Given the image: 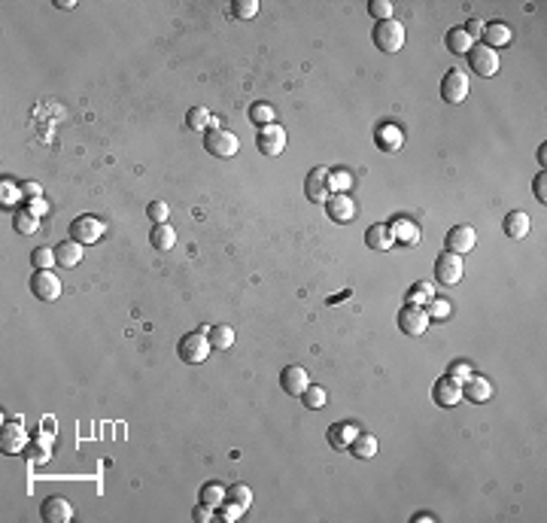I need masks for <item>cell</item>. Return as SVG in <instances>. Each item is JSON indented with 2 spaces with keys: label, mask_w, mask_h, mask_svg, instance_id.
Wrapping results in <instances>:
<instances>
[{
  "label": "cell",
  "mask_w": 547,
  "mask_h": 523,
  "mask_svg": "<svg viewBox=\"0 0 547 523\" xmlns=\"http://www.w3.org/2000/svg\"><path fill=\"white\" fill-rule=\"evenodd\" d=\"M22 192H24V198H28V201H31V198H43V189H40V182H22Z\"/></svg>",
  "instance_id": "cell-51"
},
{
  "label": "cell",
  "mask_w": 547,
  "mask_h": 523,
  "mask_svg": "<svg viewBox=\"0 0 547 523\" xmlns=\"http://www.w3.org/2000/svg\"><path fill=\"white\" fill-rule=\"evenodd\" d=\"M55 6H58V10H70V6H73V0H58Z\"/></svg>",
  "instance_id": "cell-53"
},
{
  "label": "cell",
  "mask_w": 547,
  "mask_h": 523,
  "mask_svg": "<svg viewBox=\"0 0 547 523\" xmlns=\"http://www.w3.org/2000/svg\"><path fill=\"white\" fill-rule=\"evenodd\" d=\"M362 432V429L356 426V423H347V420H341V423H332L328 426V432H325V438H328V444L334 447V451H350V444L356 442V435Z\"/></svg>",
  "instance_id": "cell-16"
},
{
  "label": "cell",
  "mask_w": 547,
  "mask_h": 523,
  "mask_svg": "<svg viewBox=\"0 0 547 523\" xmlns=\"http://www.w3.org/2000/svg\"><path fill=\"white\" fill-rule=\"evenodd\" d=\"M207 338H210V347H216V350H229V347H234V329L231 326H210Z\"/></svg>",
  "instance_id": "cell-32"
},
{
  "label": "cell",
  "mask_w": 547,
  "mask_h": 523,
  "mask_svg": "<svg viewBox=\"0 0 547 523\" xmlns=\"http://www.w3.org/2000/svg\"><path fill=\"white\" fill-rule=\"evenodd\" d=\"M350 453L356 456V460H374L377 456V438L371 432H359L356 442L350 444Z\"/></svg>",
  "instance_id": "cell-28"
},
{
  "label": "cell",
  "mask_w": 547,
  "mask_h": 523,
  "mask_svg": "<svg viewBox=\"0 0 547 523\" xmlns=\"http://www.w3.org/2000/svg\"><path fill=\"white\" fill-rule=\"evenodd\" d=\"M55 259L61 268H77V265L82 262V244H77L73 237L61 240V244L55 247Z\"/></svg>",
  "instance_id": "cell-24"
},
{
  "label": "cell",
  "mask_w": 547,
  "mask_h": 523,
  "mask_svg": "<svg viewBox=\"0 0 547 523\" xmlns=\"http://www.w3.org/2000/svg\"><path fill=\"white\" fill-rule=\"evenodd\" d=\"M146 217L153 226H162V222H167V217H171V207H167L164 201H153L146 207Z\"/></svg>",
  "instance_id": "cell-44"
},
{
  "label": "cell",
  "mask_w": 547,
  "mask_h": 523,
  "mask_svg": "<svg viewBox=\"0 0 547 523\" xmlns=\"http://www.w3.org/2000/svg\"><path fill=\"white\" fill-rule=\"evenodd\" d=\"M468 91H471L468 77H465V70H459V68H453L447 77L441 79V97L447 104H462L468 97Z\"/></svg>",
  "instance_id": "cell-9"
},
{
  "label": "cell",
  "mask_w": 547,
  "mask_h": 523,
  "mask_svg": "<svg viewBox=\"0 0 547 523\" xmlns=\"http://www.w3.org/2000/svg\"><path fill=\"white\" fill-rule=\"evenodd\" d=\"M249 119L256 122V125H274L277 122V113H274V107L268 104V101H256V104H249Z\"/></svg>",
  "instance_id": "cell-33"
},
{
  "label": "cell",
  "mask_w": 547,
  "mask_h": 523,
  "mask_svg": "<svg viewBox=\"0 0 547 523\" xmlns=\"http://www.w3.org/2000/svg\"><path fill=\"white\" fill-rule=\"evenodd\" d=\"M24 447H28V432L22 429V417H13L10 426H3L0 451H3V453H22Z\"/></svg>",
  "instance_id": "cell-19"
},
{
  "label": "cell",
  "mask_w": 547,
  "mask_h": 523,
  "mask_svg": "<svg viewBox=\"0 0 547 523\" xmlns=\"http://www.w3.org/2000/svg\"><path fill=\"white\" fill-rule=\"evenodd\" d=\"M328 189H332V195H350L353 189V173L350 171H328Z\"/></svg>",
  "instance_id": "cell-31"
},
{
  "label": "cell",
  "mask_w": 547,
  "mask_h": 523,
  "mask_svg": "<svg viewBox=\"0 0 547 523\" xmlns=\"http://www.w3.org/2000/svg\"><path fill=\"white\" fill-rule=\"evenodd\" d=\"M225 502H234V505H240V508L247 511L252 505V490L243 487V484H234V487L225 490Z\"/></svg>",
  "instance_id": "cell-38"
},
{
  "label": "cell",
  "mask_w": 547,
  "mask_h": 523,
  "mask_svg": "<svg viewBox=\"0 0 547 523\" xmlns=\"http://www.w3.org/2000/svg\"><path fill=\"white\" fill-rule=\"evenodd\" d=\"M429 313H426V307H419V304H408L405 302V307L399 311V329L405 331V335H410V338H419L423 331L429 329Z\"/></svg>",
  "instance_id": "cell-7"
},
{
  "label": "cell",
  "mask_w": 547,
  "mask_h": 523,
  "mask_svg": "<svg viewBox=\"0 0 547 523\" xmlns=\"http://www.w3.org/2000/svg\"><path fill=\"white\" fill-rule=\"evenodd\" d=\"M301 402H305V408H310V411H319L323 405L328 402V393L323 387H316V384H310L305 393H301Z\"/></svg>",
  "instance_id": "cell-36"
},
{
  "label": "cell",
  "mask_w": 547,
  "mask_h": 523,
  "mask_svg": "<svg viewBox=\"0 0 547 523\" xmlns=\"http://www.w3.org/2000/svg\"><path fill=\"white\" fill-rule=\"evenodd\" d=\"M31 265H33L37 271H49L52 265H58L55 250H52V247H37V250L31 253Z\"/></svg>",
  "instance_id": "cell-37"
},
{
  "label": "cell",
  "mask_w": 547,
  "mask_h": 523,
  "mask_svg": "<svg viewBox=\"0 0 547 523\" xmlns=\"http://www.w3.org/2000/svg\"><path fill=\"white\" fill-rule=\"evenodd\" d=\"M210 116L213 113H210L207 107H192V110L186 113V128L201 134V131H207V125H210Z\"/></svg>",
  "instance_id": "cell-35"
},
{
  "label": "cell",
  "mask_w": 547,
  "mask_h": 523,
  "mask_svg": "<svg viewBox=\"0 0 547 523\" xmlns=\"http://www.w3.org/2000/svg\"><path fill=\"white\" fill-rule=\"evenodd\" d=\"M465 274V265H462V256L456 253H441L435 262V280L441 286H456Z\"/></svg>",
  "instance_id": "cell-6"
},
{
  "label": "cell",
  "mask_w": 547,
  "mask_h": 523,
  "mask_svg": "<svg viewBox=\"0 0 547 523\" xmlns=\"http://www.w3.org/2000/svg\"><path fill=\"white\" fill-rule=\"evenodd\" d=\"M405 146V131L399 125H380L377 128V149H383V153H399V149Z\"/></svg>",
  "instance_id": "cell-23"
},
{
  "label": "cell",
  "mask_w": 547,
  "mask_h": 523,
  "mask_svg": "<svg viewBox=\"0 0 547 523\" xmlns=\"http://www.w3.org/2000/svg\"><path fill=\"white\" fill-rule=\"evenodd\" d=\"M256 146H259V153H262V155H268V159H277V155L286 149V128L277 125V122H274V125L259 128Z\"/></svg>",
  "instance_id": "cell-8"
},
{
  "label": "cell",
  "mask_w": 547,
  "mask_h": 523,
  "mask_svg": "<svg viewBox=\"0 0 547 523\" xmlns=\"http://www.w3.org/2000/svg\"><path fill=\"white\" fill-rule=\"evenodd\" d=\"M426 313H429V320H447L453 313V304L444 302V298H432V302L426 304Z\"/></svg>",
  "instance_id": "cell-42"
},
{
  "label": "cell",
  "mask_w": 547,
  "mask_h": 523,
  "mask_svg": "<svg viewBox=\"0 0 547 523\" xmlns=\"http://www.w3.org/2000/svg\"><path fill=\"white\" fill-rule=\"evenodd\" d=\"M104 235H107V222H100L98 217H91V213H86V217H77V219L70 222V237L77 240V244H82V247L98 244Z\"/></svg>",
  "instance_id": "cell-4"
},
{
  "label": "cell",
  "mask_w": 547,
  "mask_h": 523,
  "mask_svg": "<svg viewBox=\"0 0 547 523\" xmlns=\"http://www.w3.org/2000/svg\"><path fill=\"white\" fill-rule=\"evenodd\" d=\"M198 502L201 505H207V508H222V502H225V487L222 484H216V481H210V484H204L201 487V493H198Z\"/></svg>",
  "instance_id": "cell-30"
},
{
  "label": "cell",
  "mask_w": 547,
  "mask_h": 523,
  "mask_svg": "<svg viewBox=\"0 0 547 523\" xmlns=\"http://www.w3.org/2000/svg\"><path fill=\"white\" fill-rule=\"evenodd\" d=\"M325 213L332 217L334 222H341V226H347V222L356 219V201H353L350 195H332L325 201Z\"/></svg>",
  "instance_id": "cell-20"
},
{
  "label": "cell",
  "mask_w": 547,
  "mask_h": 523,
  "mask_svg": "<svg viewBox=\"0 0 547 523\" xmlns=\"http://www.w3.org/2000/svg\"><path fill=\"white\" fill-rule=\"evenodd\" d=\"M31 292L40 298V302H55L61 295V280L55 277L52 271H33L31 274Z\"/></svg>",
  "instance_id": "cell-11"
},
{
  "label": "cell",
  "mask_w": 547,
  "mask_h": 523,
  "mask_svg": "<svg viewBox=\"0 0 547 523\" xmlns=\"http://www.w3.org/2000/svg\"><path fill=\"white\" fill-rule=\"evenodd\" d=\"M216 517V514H213V508H207V505H195V511H192V520H195V523H210V520H213Z\"/></svg>",
  "instance_id": "cell-49"
},
{
  "label": "cell",
  "mask_w": 547,
  "mask_h": 523,
  "mask_svg": "<svg viewBox=\"0 0 547 523\" xmlns=\"http://www.w3.org/2000/svg\"><path fill=\"white\" fill-rule=\"evenodd\" d=\"M365 244L371 247V250H377V253H390L395 247V240L390 235V228H386L383 222H377V226H371L365 231Z\"/></svg>",
  "instance_id": "cell-25"
},
{
  "label": "cell",
  "mask_w": 547,
  "mask_h": 523,
  "mask_svg": "<svg viewBox=\"0 0 547 523\" xmlns=\"http://www.w3.org/2000/svg\"><path fill=\"white\" fill-rule=\"evenodd\" d=\"M305 195H307V201H314V204H325L328 198H332V189H328V171L325 168H314L307 173Z\"/></svg>",
  "instance_id": "cell-13"
},
{
  "label": "cell",
  "mask_w": 547,
  "mask_h": 523,
  "mask_svg": "<svg viewBox=\"0 0 547 523\" xmlns=\"http://www.w3.org/2000/svg\"><path fill=\"white\" fill-rule=\"evenodd\" d=\"M243 514V508L240 505H234V502H222V511L216 514V520H222V523H234Z\"/></svg>",
  "instance_id": "cell-46"
},
{
  "label": "cell",
  "mask_w": 547,
  "mask_h": 523,
  "mask_svg": "<svg viewBox=\"0 0 547 523\" xmlns=\"http://www.w3.org/2000/svg\"><path fill=\"white\" fill-rule=\"evenodd\" d=\"M19 198H24V192H22V186L19 182H13V180H0V204H15L19 201Z\"/></svg>",
  "instance_id": "cell-40"
},
{
  "label": "cell",
  "mask_w": 547,
  "mask_h": 523,
  "mask_svg": "<svg viewBox=\"0 0 547 523\" xmlns=\"http://www.w3.org/2000/svg\"><path fill=\"white\" fill-rule=\"evenodd\" d=\"M481 43L490 46V49H504L511 46V28L502 22H486L484 34H481Z\"/></svg>",
  "instance_id": "cell-22"
},
{
  "label": "cell",
  "mask_w": 547,
  "mask_h": 523,
  "mask_svg": "<svg viewBox=\"0 0 547 523\" xmlns=\"http://www.w3.org/2000/svg\"><path fill=\"white\" fill-rule=\"evenodd\" d=\"M410 520H414V523H435L438 517H435V514H429V511H419V514H414Z\"/></svg>",
  "instance_id": "cell-52"
},
{
  "label": "cell",
  "mask_w": 547,
  "mask_h": 523,
  "mask_svg": "<svg viewBox=\"0 0 547 523\" xmlns=\"http://www.w3.org/2000/svg\"><path fill=\"white\" fill-rule=\"evenodd\" d=\"M210 326H201L195 331H186V335L180 338V344H176V356H180L186 365H201L210 356V338H207Z\"/></svg>",
  "instance_id": "cell-1"
},
{
  "label": "cell",
  "mask_w": 547,
  "mask_h": 523,
  "mask_svg": "<svg viewBox=\"0 0 547 523\" xmlns=\"http://www.w3.org/2000/svg\"><path fill=\"white\" fill-rule=\"evenodd\" d=\"M256 13H259V0H234V3H231V19L247 22Z\"/></svg>",
  "instance_id": "cell-41"
},
{
  "label": "cell",
  "mask_w": 547,
  "mask_h": 523,
  "mask_svg": "<svg viewBox=\"0 0 547 523\" xmlns=\"http://www.w3.org/2000/svg\"><path fill=\"white\" fill-rule=\"evenodd\" d=\"M368 13H371V19H377V22H390L395 10H392L390 0H371V3H368Z\"/></svg>",
  "instance_id": "cell-43"
},
{
  "label": "cell",
  "mask_w": 547,
  "mask_h": 523,
  "mask_svg": "<svg viewBox=\"0 0 547 523\" xmlns=\"http://www.w3.org/2000/svg\"><path fill=\"white\" fill-rule=\"evenodd\" d=\"M538 162H541V164L547 162V146H541V149H538Z\"/></svg>",
  "instance_id": "cell-54"
},
{
  "label": "cell",
  "mask_w": 547,
  "mask_h": 523,
  "mask_svg": "<svg viewBox=\"0 0 547 523\" xmlns=\"http://www.w3.org/2000/svg\"><path fill=\"white\" fill-rule=\"evenodd\" d=\"M40 517L46 523H70L73 520V505L64 499V496H49L40 505Z\"/></svg>",
  "instance_id": "cell-14"
},
{
  "label": "cell",
  "mask_w": 547,
  "mask_h": 523,
  "mask_svg": "<svg viewBox=\"0 0 547 523\" xmlns=\"http://www.w3.org/2000/svg\"><path fill=\"white\" fill-rule=\"evenodd\" d=\"M432 402L438 405V408H456V405L462 402V384H459V380H453V377L435 380Z\"/></svg>",
  "instance_id": "cell-12"
},
{
  "label": "cell",
  "mask_w": 547,
  "mask_h": 523,
  "mask_svg": "<svg viewBox=\"0 0 547 523\" xmlns=\"http://www.w3.org/2000/svg\"><path fill=\"white\" fill-rule=\"evenodd\" d=\"M468 68L475 70L477 77L490 79V77L499 73V55H495V49H490V46L475 43V46H471V52H468Z\"/></svg>",
  "instance_id": "cell-5"
},
{
  "label": "cell",
  "mask_w": 547,
  "mask_h": 523,
  "mask_svg": "<svg viewBox=\"0 0 547 523\" xmlns=\"http://www.w3.org/2000/svg\"><path fill=\"white\" fill-rule=\"evenodd\" d=\"M204 149L213 159H234L240 149V140L225 128H207L204 131Z\"/></svg>",
  "instance_id": "cell-3"
},
{
  "label": "cell",
  "mask_w": 547,
  "mask_h": 523,
  "mask_svg": "<svg viewBox=\"0 0 547 523\" xmlns=\"http://www.w3.org/2000/svg\"><path fill=\"white\" fill-rule=\"evenodd\" d=\"M435 298V286L432 283H426V280H419V283H414L410 286V292H408V304H419V307H426L429 302Z\"/></svg>",
  "instance_id": "cell-34"
},
{
  "label": "cell",
  "mask_w": 547,
  "mask_h": 523,
  "mask_svg": "<svg viewBox=\"0 0 547 523\" xmlns=\"http://www.w3.org/2000/svg\"><path fill=\"white\" fill-rule=\"evenodd\" d=\"M462 398H468L471 405H484L493 398V380H486L481 375H471L462 380Z\"/></svg>",
  "instance_id": "cell-18"
},
{
  "label": "cell",
  "mask_w": 547,
  "mask_h": 523,
  "mask_svg": "<svg viewBox=\"0 0 547 523\" xmlns=\"http://www.w3.org/2000/svg\"><path fill=\"white\" fill-rule=\"evenodd\" d=\"M502 228H504V237L523 240V237H529V228H532V222H529V217H526L523 210H511V213H504Z\"/></svg>",
  "instance_id": "cell-21"
},
{
  "label": "cell",
  "mask_w": 547,
  "mask_h": 523,
  "mask_svg": "<svg viewBox=\"0 0 547 523\" xmlns=\"http://www.w3.org/2000/svg\"><path fill=\"white\" fill-rule=\"evenodd\" d=\"M13 228L19 231V235L31 237V235H37V228H40V217H33L28 207H22V210L13 213Z\"/></svg>",
  "instance_id": "cell-29"
},
{
  "label": "cell",
  "mask_w": 547,
  "mask_h": 523,
  "mask_svg": "<svg viewBox=\"0 0 547 523\" xmlns=\"http://www.w3.org/2000/svg\"><path fill=\"white\" fill-rule=\"evenodd\" d=\"M371 40H374V46L380 49V52H386V55L401 52V46H405V24H401L399 19L377 22L374 31H371Z\"/></svg>",
  "instance_id": "cell-2"
},
{
  "label": "cell",
  "mask_w": 547,
  "mask_h": 523,
  "mask_svg": "<svg viewBox=\"0 0 547 523\" xmlns=\"http://www.w3.org/2000/svg\"><path fill=\"white\" fill-rule=\"evenodd\" d=\"M471 375H475V371H471V365H468L465 359H453V362H450V368H447V377L459 380V384H462L465 377H471Z\"/></svg>",
  "instance_id": "cell-45"
},
{
  "label": "cell",
  "mask_w": 547,
  "mask_h": 523,
  "mask_svg": "<svg viewBox=\"0 0 547 523\" xmlns=\"http://www.w3.org/2000/svg\"><path fill=\"white\" fill-rule=\"evenodd\" d=\"M477 244V231L471 226H453L447 231V253H456V256H465L475 250Z\"/></svg>",
  "instance_id": "cell-17"
},
{
  "label": "cell",
  "mask_w": 547,
  "mask_h": 523,
  "mask_svg": "<svg viewBox=\"0 0 547 523\" xmlns=\"http://www.w3.org/2000/svg\"><path fill=\"white\" fill-rule=\"evenodd\" d=\"M49 453H52V432H43L33 438V456H28V460L33 462H46Z\"/></svg>",
  "instance_id": "cell-39"
},
{
  "label": "cell",
  "mask_w": 547,
  "mask_h": 523,
  "mask_svg": "<svg viewBox=\"0 0 547 523\" xmlns=\"http://www.w3.org/2000/svg\"><path fill=\"white\" fill-rule=\"evenodd\" d=\"M532 192H535V198H538L541 204L547 201V173H544V171L535 177V182H532Z\"/></svg>",
  "instance_id": "cell-47"
},
{
  "label": "cell",
  "mask_w": 547,
  "mask_h": 523,
  "mask_svg": "<svg viewBox=\"0 0 547 523\" xmlns=\"http://www.w3.org/2000/svg\"><path fill=\"white\" fill-rule=\"evenodd\" d=\"M280 387H283L286 396L301 398V393L310 387V375L301 368V365H286V368L280 371Z\"/></svg>",
  "instance_id": "cell-15"
},
{
  "label": "cell",
  "mask_w": 547,
  "mask_h": 523,
  "mask_svg": "<svg viewBox=\"0 0 547 523\" xmlns=\"http://www.w3.org/2000/svg\"><path fill=\"white\" fill-rule=\"evenodd\" d=\"M462 28H465V34H468L471 40H481L484 28H486V22H484V19H471L468 24H462Z\"/></svg>",
  "instance_id": "cell-48"
},
{
  "label": "cell",
  "mask_w": 547,
  "mask_h": 523,
  "mask_svg": "<svg viewBox=\"0 0 547 523\" xmlns=\"http://www.w3.org/2000/svg\"><path fill=\"white\" fill-rule=\"evenodd\" d=\"M149 240H153V247L158 253H167V250H174V247H176V231L167 226V222H162V226H153Z\"/></svg>",
  "instance_id": "cell-26"
},
{
  "label": "cell",
  "mask_w": 547,
  "mask_h": 523,
  "mask_svg": "<svg viewBox=\"0 0 547 523\" xmlns=\"http://www.w3.org/2000/svg\"><path fill=\"white\" fill-rule=\"evenodd\" d=\"M444 43H447V49L453 55H468L471 46H475V40L465 34V28H450L447 37H444Z\"/></svg>",
  "instance_id": "cell-27"
},
{
  "label": "cell",
  "mask_w": 547,
  "mask_h": 523,
  "mask_svg": "<svg viewBox=\"0 0 547 523\" xmlns=\"http://www.w3.org/2000/svg\"><path fill=\"white\" fill-rule=\"evenodd\" d=\"M386 228H390V235H392V240L399 247H417L419 240H423L419 226H417V222H410L408 217H392L390 222H386Z\"/></svg>",
  "instance_id": "cell-10"
},
{
  "label": "cell",
  "mask_w": 547,
  "mask_h": 523,
  "mask_svg": "<svg viewBox=\"0 0 547 523\" xmlns=\"http://www.w3.org/2000/svg\"><path fill=\"white\" fill-rule=\"evenodd\" d=\"M28 210L33 213V217H40V219H43L46 213H49V204H46V198H31V201H28Z\"/></svg>",
  "instance_id": "cell-50"
}]
</instances>
